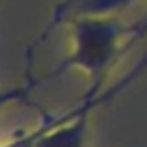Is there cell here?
I'll return each mask as SVG.
<instances>
[{
    "mask_svg": "<svg viewBox=\"0 0 147 147\" xmlns=\"http://www.w3.org/2000/svg\"><path fill=\"white\" fill-rule=\"evenodd\" d=\"M67 24L71 26V51L47 79L67 71H81L89 77V95L103 91L109 69L125 55L131 26L117 14L79 16L71 18Z\"/></svg>",
    "mask_w": 147,
    "mask_h": 147,
    "instance_id": "1",
    "label": "cell"
},
{
    "mask_svg": "<svg viewBox=\"0 0 147 147\" xmlns=\"http://www.w3.org/2000/svg\"><path fill=\"white\" fill-rule=\"evenodd\" d=\"M135 2L137 0H65V2L57 4V8L53 10V16H51L47 28L36 38V42L47 38V34L59 22H69L71 18H79V16H109V14H117V12L133 6Z\"/></svg>",
    "mask_w": 147,
    "mask_h": 147,
    "instance_id": "2",
    "label": "cell"
},
{
    "mask_svg": "<svg viewBox=\"0 0 147 147\" xmlns=\"http://www.w3.org/2000/svg\"><path fill=\"white\" fill-rule=\"evenodd\" d=\"M38 85V81L28 75V81L22 83V85H16V87H8V89H0V111L8 105H14V103H24L26 99H30V93L32 89Z\"/></svg>",
    "mask_w": 147,
    "mask_h": 147,
    "instance_id": "3",
    "label": "cell"
},
{
    "mask_svg": "<svg viewBox=\"0 0 147 147\" xmlns=\"http://www.w3.org/2000/svg\"><path fill=\"white\" fill-rule=\"evenodd\" d=\"M147 36V14L141 18V22H137V24H131V34H129V40H127V47H125V51H129V49H133L141 38H145Z\"/></svg>",
    "mask_w": 147,
    "mask_h": 147,
    "instance_id": "4",
    "label": "cell"
},
{
    "mask_svg": "<svg viewBox=\"0 0 147 147\" xmlns=\"http://www.w3.org/2000/svg\"><path fill=\"white\" fill-rule=\"evenodd\" d=\"M0 147H4V143H0Z\"/></svg>",
    "mask_w": 147,
    "mask_h": 147,
    "instance_id": "5",
    "label": "cell"
}]
</instances>
